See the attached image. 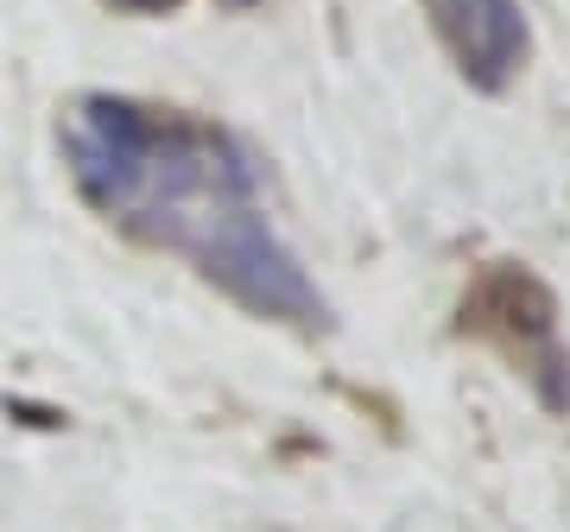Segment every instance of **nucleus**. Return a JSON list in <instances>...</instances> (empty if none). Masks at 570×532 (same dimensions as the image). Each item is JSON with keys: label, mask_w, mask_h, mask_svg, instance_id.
Returning a JSON list of instances; mask_svg holds the SVG:
<instances>
[{"label": "nucleus", "mask_w": 570, "mask_h": 532, "mask_svg": "<svg viewBox=\"0 0 570 532\" xmlns=\"http://www.w3.org/2000/svg\"><path fill=\"white\" fill-rule=\"evenodd\" d=\"M204 260L235 298H247V305L273 311V317H317V292L305 286L298 260H292V254L266 235V223H254V216H228V223L209 235Z\"/></svg>", "instance_id": "1"}, {"label": "nucleus", "mask_w": 570, "mask_h": 532, "mask_svg": "<svg viewBox=\"0 0 570 532\" xmlns=\"http://www.w3.org/2000/svg\"><path fill=\"white\" fill-rule=\"evenodd\" d=\"M444 7V20L463 13V26H450V39L463 51V70H475V82H501L520 63L527 51V20H520V7L513 0H438Z\"/></svg>", "instance_id": "2"}, {"label": "nucleus", "mask_w": 570, "mask_h": 532, "mask_svg": "<svg viewBox=\"0 0 570 532\" xmlns=\"http://www.w3.org/2000/svg\"><path fill=\"white\" fill-rule=\"evenodd\" d=\"M70 159H77V185L96 204H127L140 190V159L134 152H115L102 140H70Z\"/></svg>", "instance_id": "3"}, {"label": "nucleus", "mask_w": 570, "mask_h": 532, "mask_svg": "<svg viewBox=\"0 0 570 532\" xmlns=\"http://www.w3.org/2000/svg\"><path fill=\"white\" fill-rule=\"evenodd\" d=\"M89 134L115 152H134V159H146V146H153V121L134 102H108V96L89 102Z\"/></svg>", "instance_id": "4"}]
</instances>
